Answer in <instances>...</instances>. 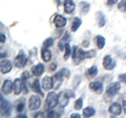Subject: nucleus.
<instances>
[{
  "label": "nucleus",
  "mask_w": 126,
  "mask_h": 118,
  "mask_svg": "<svg viewBox=\"0 0 126 118\" xmlns=\"http://www.w3.org/2000/svg\"><path fill=\"white\" fill-rule=\"evenodd\" d=\"M94 55V51H92V52H85V51L81 50V49H78L77 46H74L72 57H73L74 63L75 64H79L82 60H83V59L90 58V57H93Z\"/></svg>",
  "instance_id": "f257e3e1"
},
{
  "label": "nucleus",
  "mask_w": 126,
  "mask_h": 118,
  "mask_svg": "<svg viewBox=\"0 0 126 118\" xmlns=\"http://www.w3.org/2000/svg\"><path fill=\"white\" fill-rule=\"evenodd\" d=\"M59 103V96L55 92H49L47 94L46 97V102H45V109L53 110L54 108L57 107Z\"/></svg>",
  "instance_id": "f03ea898"
},
{
  "label": "nucleus",
  "mask_w": 126,
  "mask_h": 118,
  "mask_svg": "<svg viewBox=\"0 0 126 118\" xmlns=\"http://www.w3.org/2000/svg\"><path fill=\"white\" fill-rule=\"evenodd\" d=\"M74 96H75V94L72 91H64L60 93V95H59V104H60V107L61 108L66 107L68 103V99Z\"/></svg>",
  "instance_id": "7ed1b4c3"
},
{
  "label": "nucleus",
  "mask_w": 126,
  "mask_h": 118,
  "mask_svg": "<svg viewBox=\"0 0 126 118\" xmlns=\"http://www.w3.org/2000/svg\"><path fill=\"white\" fill-rule=\"evenodd\" d=\"M41 105V98L38 95H32L29 100V109L31 111H36Z\"/></svg>",
  "instance_id": "20e7f679"
},
{
  "label": "nucleus",
  "mask_w": 126,
  "mask_h": 118,
  "mask_svg": "<svg viewBox=\"0 0 126 118\" xmlns=\"http://www.w3.org/2000/svg\"><path fill=\"white\" fill-rule=\"evenodd\" d=\"M120 89H121V85L119 82H112V83H110L107 86V89H106V95L109 97H113L118 94V92L120 91Z\"/></svg>",
  "instance_id": "39448f33"
},
{
  "label": "nucleus",
  "mask_w": 126,
  "mask_h": 118,
  "mask_svg": "<svg viewBox=\"0 0 126 118\" xmlns=\"http://www.w3.org/2000/svg\"><path fill=\"white\" fill-rule=\"evenodd\" d=\"M26 60H27V58H26L25 53L23 52V51H20L19 54L17 55V57L15 58L14 64H15V66H17V68H23L24 64L26 63Z\"/></svg>",
  "instance_id": "423d86ee"
},
{
  "label": "nucleus",
  "mask_w": 126,
  "mask_h": 118,
  "mask_svg": "<svg viewBox=\"0 0 126 118\" xmlns=\"http://www.w3.org/2000/svg\"><path fill=\"white\" fill-rule=\"evenodd\" d=\"M64 74H67V75H69V72L67 70H65V69H63V70H61L60 72H58V73H56L55 74V76H54V81H55V84L54 86H55V89H57V88H59V85L61 84V82H62V80H63V78H64Z\"/></svg>",
  "instance_id": "0eeeda50"
},
{
  "label": "nucleus",
  "mask_w": 126,
  "mask_h": 118,
  "mask_svg": "<svg viewBox=\"0 0 126 118\" xmlns=\"http://www.w3.org/2000/svg\"><path fill=\"white\" fill-rule=\"evenodd\" d=\"M108 112L111 116H119L122 113V107L118 103V102H113V103H111L109 105Z\"/></svg>",
  "instance_id": "6e6552de"
},
{
  "label": "nucleus",
  "mask_w": 126,
  "mask_h": 118,
  "mask_svg": "<svg viewBox=\"0 0 126 118\" xmlns=\"http://www.w3.org/2000/svg\"><path fill=\"white\" fill-rule=\"evenodd\" d=\"M41 86H42L43 90H45V91H49V90H52L54 88V78L48 77V76L44 77L42 79Z\"/></svg>",
  "instance_id": "1a4fd4ad"
},
{
  "label": "nucleus",
  "mask_w": 126,
  "mask_h": 118,
  "mask_svg": "<svg viewBox=\"0 0 126 118\" xmlns=\"http://www.w3.org/2000/svg\"><path fill=\"white\" fill-rule=\"evenodd\" d=\"M12 109V103L7 100L3 99V96L1 95V114L2 115H10Z\"/></svg>",
  "instance_id": "9d476101"
},
{
  "label": "nucleus",
  "mask_w": 126,
  "mask_h": 118,
  "mask_svg": "<svg viewBox=\"0 0 126 118\" xmlns=\"http://www.w3.org/2000/svg\"><path fill=\"white\" fill-rule=\"evenodd\" d=\"M115 61H113V59L111 58V56H109V55H106V56H104L103 58V66L105 70H113V68H115Z\"/></svg>",
  "instance_id": "9b49d317"
},
{
  "label": "nucleus",
  "mask_w": 126,
  "mask_h": 118,
  "mask_svg": "<svg viewBox=\"0 0 126 118\" xmlns=\"http://www.w3.org/2000/svg\"><path fill=\"white\" fill-rule=\"evenodd\" d=\"M14 90V82H12L11 80L6 79L3 81V84H2V94L4 95H9L11 94V92Z\"/></svg>",
  "instance_id": "f8f14e48"
},
{
  "label": "nucleus",
  "mask_w": 126,
  "mask_h": 118,
  "mask_svg": "<svg viewBox=\"0 0 126 118\" xmlns=\"http://www.w3.org/2000/svg\"><path fill=\"white\" fill-rule=\"evenodd\" d=\"M54 23L55 25H56V27H58V29H61V27H64L66 25V18H64L63 16H61V15H55V18H54Z\"/></svg>",
  "instance_id": "ddd939ff"
},
{
  "label": "nucleus",
  "mask_w": 126,
  "mask_h": 118,
  "mask_svg": "<svg viewBox=\"0 0 126 118\" xmlns=\"http://www.w3.org/2000/svg\"><path fill=\"white\" fill-rule=\"evenodd\" d=\"M89 89L92 90V91H94V93L101 94L103 92V84H102L100 81H94V82H90L89 83Z\"/></svg>",
  "instance_id": "4468645a"
},
{
  "label": "nucleus",
  "mask_w": 126,
  "mask_h": 118,
  "mask_svg": "<svg viewBox=\"0 0 126 118\" xmlns=\"http://www.w3.org/2000/svg\"><path fill=\"white\" fill-rule=\"evenodd\" d=\"M12 69H13V63L10 60H4L1 61V73L2 74H6L10 73Z\"/></svg>",
  "instance_id": "2eb2a0df"
},
{
  "label": "nucleus",
  "mask_w": 126,
  "mask_h": 118,
  "mask_svg": "<svg viewBox=\"0 0 126 118\" xmlns=\"http://www.w3.org/2000/svg\"><path fill=\"white\" fill-rule=\"evenodd\" d=\"M43 72H44V65L42 63H38L32 68V73H33V75L36 76V77H39L40 75H42Z\"/></svg>",
  "instance_id": "dca6fc26"
},
{
  "label": "nucleus",
  "mask_w": 126,
  "mask_h": 118,
  "mask_svg": "<svg viewBox=\"0 0 126 118\" xmlns=\"http://www.w3.org/2000/svg\"><path fill=\"white\" fill-rule=\"evenodd\" d=\"M22 89H23V81L22 79H17L14 80V93L16 95H19L21 92H22Z\"/></svg>",
  "instance_id": "f3484780"
},
{
  "label": "nucleus",
  "mask_w": 126,
  "mask_h": 118,
  "mask_svg": "<svg viewBox=\"0 0 126 118\" xmlns=\"http://www.w3.org/2000/svg\"><path fill=\"white\" fill-rule=\"evenodd\" d=\"M41 57L44 62H48L52 59V53L49 50H47V48H43L41 50Z\"/></svg>",
  "instance_id": "a211bd4d"
},
{
  "label": "nucleus",
  "mask_w": 126,
  "mask_h": 118,
  "mask_svg": "<svg viewBox=\"0 0 126 118\" xmlns=\"http://www.w3.org/2000/svg\"><path fill=\"white\" fill-rule=\"evenodd\" d=\"M75 11V3L73 2V0H67L64 3V12L66 14H72Z\"/></svg>",
  "instance_id": "6ab92c4d"
},
{
  "label": "nucleus",
  "mask_w": 126,
  "mask_h": 118,
  "mask_svg": "<svg viewBox=\"0 0 126 118\" xmlns=\"http://www.w3.org/2000/svg\"><path fill=\"white\" fill-rule=\"evenodd\" d=\"M94 41H96V44L98 46V49L99 50H102L105 46V38L103 36H100V35H98V36L94 37Z\"/></svg>",
  "instance_id": "aec40b11"
},
{
  "label": "nucleus",
  "mask_w": 126,
  "mask_h": 118,
  "mask_svg": "<svg viewBox=\"0 0 126 118\" xmlns=\"http://www.w3.org/2000/svg\"><path fill=\"white\" fill-rule=\"evenodd\" d=\"M68 40H69V33L67 32H65L64 34V36L62 37L61 39V41L59 42V48H60V50L62 51H64V48H65V44L66 43H68Z\"/></svg>",
  "instance_id": "412c9836"
},
{
  "label": "nucleus",
  "mask_w": 126,
  "mask_h": 118,
  "mask_svg": "<svg viewBox=\"0 0 126 118\" xmlns=\"http://www.w3.org/2000/svg\"><path fill=\"white\" fill-rule=\"evenodd\" d=\"M81 23H82V20H81L80 18L75 17V18H74V20H73V22H72V27H70L72 32H76V31L79 29V27H80Z\"/></svg>",
  "instance_id": "4be33fe9"
},
{
  "label": "nucleus",
  "mask_w": 126,
  "mask_h": 118,
  "mask_svg": "<svg viewBox=\"0 0 126 118\" xmlns=\"http://www.w3.org/2000/svg\"><path fill=\"white\" fill-rule=\"evenodd\" d=\"M32 89H33V91H34V92L39 93L41 96L43 95V93H42L41 89H40V82H39L38 79H35V80L33 81V83H32Z\"/></svg>",
  "instance_id": "5701e85b"
},
{
  "label": "nucleus",
  "mask_w": 126,
  "mask_h": 118,
  "mask_svg": "<svg viewBox=\"0 0 126 118\" xmlns=\"http://www.w3.org/2000/svg\"><path fill=\"white\" fill-rule=\"evenodd\" d=\"M24 105H25V99H19L17 102H16L15 104V108H16V111L17 112H22L23 110H24Z\"/></svg>",
  "instance_id": "b1692460"
},
{
  "label": "nucleus",
  "mask_w": 126,
  "mask_h": 118,
  "mask_svg": "<svg viewBox=\"0 0 126 118\" xmlns=\"http://www.w3.org/2000/svg\"><path fill=\"white\" fill-rule=\"evenodd\" d=\"M96 114V111L93 107H86L85 109H83V116L84 117H92Z\"/></svg>",
  "instance_id": "393cba45"
},
{
  "label": "nucleus",
  "mask_w": 126,
  "mask_h": 118,
  "mask_svg": "<svg viewBox=\"0 0 126 118\" xmlns=\"http://www.w3.org/2000/svg\"><path fill=\"white\" fill-rule=\"evenodd\" d=\"M98 74V68L96 65H93V66H90V68L86 71V75H87V77L89 78H93L94 77Z\"/></svg>",
  "instance_id": "a878e982"
},
{
  "label": "nucleus",
  "mask_w": 126,
  "mask_h": 118,
  "mask_svg": "<svg viewBox=\"0 0 126 118\" xmlns=\"http://www.w3.org/2000/svg\"><path fill=\"white\" fill-rule=\"evenodd\" d=\"M72 54H73V53H72V49H70V45L68 44V43H66V44H65V48H64V59H65V60H67Z\"/></svg>",
  "instance_id": "bb28decb"
},
{
  "label": "nucleus",
  "mask_w": 126,
  "mask_h": 118,
  "mask_svg": "<svg viewBox=\"0 0 126 118\" xmlns=\"http://www.w3.org/2000/svg\"><path fill=\"white\" fill-rule=\"evenodd\" d=\"M98 24H99L100 27H102L104 24H105V17L103 16V13H101V12H99L98 13Z\"/></svg>",
  "instance_id": "cd10ccee"
},
{
  "label": "nucleus",
  "mask_w": 126,
  "mask_h": 118,
  "mask_svg": "<svg viewBox=\"0 0 126 118\" xmlns=\"http://www.w3.org/2000/svg\"><path fill=\"white\" fill-rule=\"evenodd\" d=\"M82 107H83V99H82V98H78V99L75 101L74 108L76 111H79L80 109H82Z\"/></svg>",
  "instance_id": "c85d7f7f"
},
{
  "label": "nucleus",
  "mask_w": 126,
  "mask_h": 118,
  "mask_svg": "<svg viewBox=\"0 0 126 118\" xmlns=\"http://www.w3.org/2000/svg\"><path fill=\"white\" fill-rule=\"evenodd\" d=\"M54 44V39L53 38H47L43 42V48H49Z\"/></svg>",
  "instance_id": "c756f323"
},
{
  "label": "nucleus",
  "mask_w": 126,
  "mask_h": 118,
  "mask_svg": "<svg viewBox=\"0 0 126 118\" xmlns=\"http://www.w3.org/2000/svg\"><path fill=\"white\" fill-rule=\"evenodd\" d=\"M80 5H81V10H82V13H83V14H86L89 11V4H88V3L81 2Z\"/></svg>",
  "instance_id": "7c9ffc66"
},
{
  "label": "nucleus",
  "mask_w": 126,
  "mask_h": 118,
  "mask_svg": "<svg viewBox=\"0 0 126 118\" xmlns=\"http://www.w3.org/2000/svg\"><path fill=\"white\" fill-rule=\"evenodd\" d=\"M118 9L121 12H126V0H122L119 4H118Z\"/></svg>",
  "instance_id": "2f4dec72"
},
{
  "label": "nucleus",
  "mask_w": 126,
  "mask_h": 118,
  "mask_svg": "<svg viewBox=\"0 0 126 118\" xmlns=\"http://www.w3.org/2000/svg\"><path fill=\"white\" fill-rule=\"evenodd\" d=\"M29 78H30V73H29V72H23V73H22L21 79H22L23 82H25V83H26V81H27V79H29Z\"/></svg>",
  "instance_id": "473e14b6"
},
{
  "label": "nucleus",
  "mask_w": 126,
  "mask_h": 118,
  "mask_svg": "<svg viewBox=\"0 0 126 118\" xmlns=\"http://www.w3.org/2000/svg\"><path fill=\"white\" fill-rule=\"evenodd\" d=\"M119 80H120L121 82H123V83L126 84V73L120 74V75H119Z\"/></svg>",
  "instance_id": "72a5a7b5"
},
{
  "label": "nucleus",
  "mask_w": 126,
  "mask_h": 118,
  "mask_svg": "<svg viewBox=\"0 0 126 118\" xmlns=\"http://www.w3.org/2000/svg\"><path fill=\"white\" fill-rule=\"evenodd\" d=\"M57 116H58V114L55 111H53V110H50V111L47 113V117H57Z\"/></svg>",
  "instance_id": "f704fd0d"
},
{
  "label": "nucleus",
  "mask_w": 126,
  "mask_h": 118,
  "mask_svg": "<svg viewBox=\"0 0 126 118\" xmlns=\"http://www.w3.org/2000/svg\"><path fill=\"white\" fill-rule=\"evenodd\" d=\"M118 2V0H107V3L110 5H112V4H116V3Z\"/></svg>",
  "instance_id": "c9c22d12"
},
{
  "label": "nucleus",
  "mask_w": 126,
  "mask_h": 118,
  "mask_svg": "<svg viewBox=\"0 0 126 118\" xmlns=\"http://www.w3.org/2000/svg\"><path fill=\"white\" fill-rule=\"evenodd\" d=\"M35 117H44V113H42V112H38L35 114Z\"/></svg>",
  "instance_id": "e433bc0d"
},
{
  "label": "nucleus",
  "mask_w": 126,
  "mask_h": 118,
  "mask_svg": "<svg viewBox=\"0 0 126 118\" xmlns=\"http://www.w3.org/2000/svg\"><path fill=\"white\" fill-rule=\"evenodd\" d=\"M56 68H57V64H56V63H52V64L49 65V70H50V71L56 70Z\"/></svg>",
  "instance_id": "4c0bfd02"
},
{
  "label": "nucleus",
  "mask_w": 126,
  "mask_h": 118,
  "mask_svg": "<svg viewBox=\"0 0 126 118\" xmlns=\"http://www.w3.org/2000/svg\"><path fill=\"white\" fill-rule=\"evenodd\" d=\"M0 37H1V41H0V42H1V43H4V42H5V36H4V34L1 33Z\"/></svg>",
  "instance_id": "58836bf2"
},
{
  "label": "nucleus",
  "mask_w": 126,
  "mask_h": 118,
  "mask_svg": "<svg viewBox=\"0 0 126 118\" xmlns=\"http://www.w3.org/2000/svg\"><path fill=\"white\" fill-rule=\"evenodd\" d=\"M70 117H72V118H80L81 115H80V114H72Z\"/></svg>",
  "instance_id": "ea45409f"
},
{
  "label": "nucleus",
  "mask_w": 126,
  "mask_h": 118,
  "mask_svg": "<svg viewBox=\"0 0 126 118\" xmlns=\"http://www.w3.org/2000/svg\"><path fill=\"white\" fill-rule=\"evenodd\" d=\"M67 0H57V2H58V4H63V3H65Z\"/></svg>",
  "instance_id": "a19ab883"
},
{
  "label": "nucleus",
  "mask_w": 126,
  "mask_h": 118,
  "mask_svg": "<svg viewBox=\"0 0 126 118\" xmlns=\"http://www.w3.org/2000/svg\"><path fill=\"white\" fill-rule=\"evenodd\" d=\"M123 110H124V112L126 113V100L123 101Z\"/></svg>",
  "instance_id": "79ce46f5"
},
{
  "label": "nucleus",
  "mask_w": 126,
  "mask_h": 118,
  "mask_svg": "<svg viewBox=\"0 0 126 118\" xmlns=\"http://www.w3.org/2000/svg\"><path fill=\"white\" fill-rule=\"evenodd\" d=\"M17 117H23V118H25V117H26V115H24V114H22V115H18Z\"/></svg>",
  "instance_id": "37998d69"
}]
</instances>
